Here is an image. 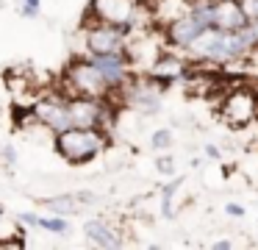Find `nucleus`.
<instances>
[{
    "instance_id": "f3484780",
    "label": "nucleus",
    "mask_w": 258,
    "mask_h": 250,
    "mask_svg": "<svg viewBox=\"0 0 258 250\" xmlns=\"http://www.w3.org/2000/svg\"><path fill=\"white\" fill-rule=\"evenodd\" d=\"M42 9V0H20V17L25 20H36Z\"/></svg>"
},
{
    "instance_id": "423d86ee",
    "label": "nucleus",
    "mask_w": 258,
    "mask_h": 250,
    "mask_svg": "<svg viewBox=\"0 0 258 250\" xmlns=\"http://www.w3.org/2000/svg\"><path fill=\"white\" fill-rule=\"evenodd\" d=\"M161 94H164V89L150 75H134L119 89L122 106H131L139 114H158L161 111Z\"/></svg>"
},
{
    "instance_id": "412c9836",
    "label": "nucleus",
    "mask_w": 258,
    "mask_h": 250,
    "mask_svg": "<svg viewBox=\"0 0 258 250\" xmlns=\"http://www.w3.org/2000/svg\"><path fill=\"white\" fill-rule=\"evenodd\" d=\"M225 214L228 217H244L247 211H244V206H239V203H225Z\"/></svg>"
},
{
    "instance_id": "39448f33",
    "label": "nucleus",
    "mask_w": 258,
    "mask_h": 250,
    "mask_svg": "<svg viewBox=\"0 0 258 250\" xmlns=\"http://www.w3.org/2000/svg\"><path fill=\"white\" fill-rule=\"evenodd\" d=\"M222 120L230 128H247L258 120V89L233 86L222 97Z\"/></svg>"
},
{
    "instance_id": "6e6552de",
    "label": "nucleus",
    "mask_w": 258,
    "mask_h": 250,
    "mask_svg": "<svg viewBox=\"0 0 258 250\" xmlns=\"http://www.w3.org/2000/svg\"><path fill=\"white\" fill-rule=\"evenodd\" d=\"M67 97L70 94H64V92H50V94H42L39 100H34L36 122L45 125L50 133H61V131H67V128H73Z\"/></svg>"
},
{
    "instance_id": "f03ea898",
    "label": "nucleus",
    "mask_w": 258,
    "mask_h": 250,
    "mask_svg": "<svg viewBox=\"0 0 258 250\" xmlns=\"http://www.w3.org/2000/svg\"><path fill=\"white\" fill-rule=\"evenodd\" d=\"M53 147L67 164L81 167L95 161L108 147V133L103 128H67L61 133H53Z\"/></svg>"
},
{
    "instance_id": "aec40b11",
    "label": "nucleus",
    "mask_w": 258,
    "mask_h": 250,
    "mask_svg": "<svg viewBox=\"0 0 258 250\" xmlns=\"http://www.w3.org/2000/svg\"><path fill=\"white\" fill-rule=\"evenodd\" d=\"M0 156H3L6 164H17V150H14L12 144H3V147H0Z\"/></svg>"
},
{
    "instance_id": "f8f14e48",
    "label": "nucleus",
    "mask_w": 258,
    "mask_h": 250,
    "mask_svg": "<svg viewBox=\"0 0 258 250\" xmlns=\"http://www.w3.org/2000/svg\"><path fill=\"white\" fill-rule=\"evenodd\" d=\"M42 206H45V209H50L53 214L67 217V214H75V211H78L84 203H81L78 192H67V194H56V197H45V200H42Z\"/></svg>"
},
{
    "instance_id": "dca6fc26",
    "label": "nucleus",
    "mask_w": 258,
    "mask_h": 250,
    "mask_svg": "<svg viewBox=\"0 0 258 250\" xmlns=\"http://www.w3.org/2000/svg\"><path fill=\"white\" fill-rule=\"evenodd\" d=\"M241 36H244V42L250 44V50L255 53L258 50V20H250L244 28H241Z\"/></svg>"
},
{
    "instance_id": "9b49d317",
    "label": "nucleus",
    "mask_w": 258,
    "mask_h": 250,
    "mask_svg": "<svg viewBox=\"0 0 258 250\" xmlns=\"http://www.w3.org/2000/svg\"><path fill=\"white\" fill-rule=\"evenodd\" d=\"M84 236L89 239L95 247H106V250H114V247H122V233L117 228H111L106 220H86L84 222Z\"/></svg>"
},
{
    "instance_id": "0eeeda50",
    "label": "nucleus",
    "mask_w": 258,
    "mask_h": 250,
    "mask_svg": "<svg viewBox=\"0 0 258 250\" xmlns=\"http://www.w3.org/2000/svg\"><path fill=\"white\" fill-rule=\"evenodd\" d=\"M84 47L86 53H122L128 50L125 28L100 20H86L84 25Z\"/></svg>"
},
{
    "instance_id": "4be33fe9",
    "label": "nucleus",
    "mask_w": 258,
    "mask_h": 250,
    "mask_svg": "<svg viewBox=\"0 0 258 250\" xmlns=\"http://www.w3.org/2000/svg\"><path fill=\"white\" fill-rule=\"evenodd\" d=\"M244 3V11L250 20H258V0H241Z\"/></svg>"
},
{
    "instance_id": "a211bd4d",
    "label": "nucleus",
    "mask_w": 258,
    "mask_h": 250,
    "mask_svg": "<svg viewBox=\"0 0 258 250\" xmlns=\"http://www.w3.org/2000/svg\"><path fill=\"white\" fill-rule=\"evenodd\" d=\"M156 170L161 172V175H175V161L169 159V156H158V159H156Z\"/></svg>"
},
{
    "instance_id": "393cba45",
    "label": "nucleus",
    "mask_w": 258,
    "mask_h": 250,
    "mask_svg": "<svg viewBox=\"0 0 258 250\" xmlns=\"http://www.w3.org/2000/svg\"><path fill=\"white\" fill-rule=\"evenodd\" d=\"M3 217H6V211H3V206H0V222H3Z\"/></svg>"
},
{
    "instance_id": "a878e982",
    "label": "nucleus",
    "mask_w": 258,
    "mask_h": 250,
    "mask_svg": "<svg viewBox=\"0 0 258 250\" xmlns=\"http://www.w3.org/2000/svg\"><path fill=\"white\" fill-rule=\"evenodd\" d=\"M142 3H156V0H142Z\"/></svg>"
},
{
    "instance_id": "ddd939ff",
    "label": "nucleus",
    "mask_w": 258,
    "mask_h": 250,
    "mask_svg": "<svg viewBox=\"0 0 258 250\" xmlns=\"http://www.w3.org/2000/svg\"><path fill=\"white\" fill-rule=\"evenodd\" d=\"M183 183V178L180 175H175L169 183H164L161 186V214L167 217V220H172L175 217V209H172V197H175V192H178V186Z\"/></svg>"
},
{
    "instance_id": "9d476101",
    "label": "nucleus",
    "mask_w": 258,
    "mask_h": 250,
    "mask_svg": "<svg viewBox=\"0 0 258 250\" xmlns=\"http://www.w3.org/2000/svg\"><path fill=\"white\" fill-rule=\"evenodd\" d=\"M250 22L241 0H217V17H214V28L222 31H241Z\"/></svg>"
},
{
    "instance_id": "2eb2a0df",
    "label": "nucleus",
    "mask_w": 258,
    "mask_h": 250,
    "mask_svg": "<svg viewBox=\"0 0 258 250\" xmlns=\"http://www.w3.org/2000/svg\"><path fill=\"white\" fill-rule=\"evenodd\" d=\"M150 147H153V150H167V147H172V131H169V128H158V131H153Z\"/></svg>"
},
{
    "instance_id": "4468645a",
    "label": "nucleus",
    "mask_w": 258,
    "mask_h": 250,
    "mask_svg": "<svg viewBox=\"0 0 258 250\" xmlns=\"http://www.w3.org/2000/svg\"><path fill=\"white\" fill-rule=\"evenodd\" d=\"M39 228H42V231L56 233V236H67V233H70V222H67V217H61V214L39 217Z\"/></svg>"
},
{
    "instance_id": "20e7f679",
    "label": "nucleus",
    "mask_w": 258,
    "mask_h": 250,
    "mask_svg": "<svg viewBox=\"0 0 258 250\" xmlns=\"http://www.w3.org/2000/svg\"><path fill=\"white\" fill-rule=\"evenodd\" d=\"M61 89L64 94H86V97H108L111 86H108L106 75L95 67V61L89 56H78L67 64L61 75Z\"/></svg>"
},
{
    "instance_id": "1a4fd4ad",
    "label": "nucleus",
    "mask_w": 258,
    "mask_h": 250,
    "mask_svg": "<svg viewBox=\"0 0 258 250\" xmlns=\"http://www.w3.org/2000/svg\"><path fill=\"white\" fill-rule=\"evenodd\" d=\"M203 31H206V28H203L200 22L195 20V17L180 14V17H175V20H169L167 25H164V42L172 44L175 50H183V53H189L191 44L200 39Z\"/></svg>"
},
{
    "instance_id": "6ab92c4d",
    "label": "nucleus",
    "mask_w": 258,
    "mask_h": 250,
    "mask_svg": "<svg viewBox=\"0 0 258 250\" xmlns=\"http://www.w3.org/2000/svg\"><path fill=\"white\" fill-rule=\"evenodd\" d=\"M17 222L20 225H28V228H39V214H34V211H20Z\"/></svg>"
},
{
    "instance_id": "7ed1b4c3",
    "label": "nucleus",
    "mask_w": 258,
    "mask_h": 250,
    "mask_svg": "<svg viewBox=\"0 0 258 250\" xmlns=\"http://www.w3.org/2000/svg\"><path fill=\"white\" fill-rule=\"evenodd\" d=\"M86 11H89L86 20H100L125 28L128 39L134 33L145 31L142 17H147V3H142V0H89Z\"/></svg>"
},
{
    "instance_id": "b1692460",
    "label": "nucleus",
    "mask_w": 258,
    "mask_h": 250,
    "mask_svg": "<svg viewBox=\"0 0 258 250\" xmlns=\"http://www.w3.org/2000/svg\"><path fill=\"white\" fill-rule=\"evenodd\" d=\"M206 156L208 159H219V150L214 147V144H206Z\"/></svg>"
},
{
    "instance_id": "5701e85b",
    "label": "nucleus",
    "mask_w": 258,
    "mask_h": 250,
    "mask_svg": "<svg viewBox=\"0 0 258 250\" xmlns=\"http://www.w3.org/2000/svg\"><path fill=\"white\" fill-rule=\"evenodd\" d=\"M214 247H217V250H230V247H233V242H230V239H217Z\"/></svg>"
},
{
    "instance_id": "f257e3e1",
    "label": "nucleus",
    "mask_w": 258,
    "mask_h": 250,
    "mask_svg": "<svg viewBox=\"0 0 258 250\" xmlns=\"http://www.w3.org/2000/svg\"><path fill=\"white\" fill-rule=\"evenodd\" d=\"M250 44L244 42L241 31H222V28H208L200 33L195 44H191L189 56L203 64H233V61L250 59Z\"/></svg>"
}]
</instances>
